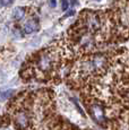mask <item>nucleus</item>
Wrapping results in <instances>:
<instances>
[{
    "instance_id": "obj_1",
    "label": "nucleus",
    "mask_w": 129,
    "mask_h": 130,
    "mask_svg": "<svg viewBox=\"0 0 129 130\" xmlns=\"http://www.w3.org/2000/svg\"><path fill=\"white\" fill-rule=\"evenodd\" d=\"M68 60L60 42L36 52L24 64L22 77L36 82H48L58 77V72Z\"/></svg>"
},
{
    "instance_id": "obj_2",
    "label": "nucleus",
    "mask_w": 129,
    "mask_h": 130,
    "mask_svg": "<svg viewBox=\"0 0 129 130\" xmlns=\"http://www.w3.org/2000/svg\"><path fill=\"white\" fill-rule=\"evenodd\" d=\"M90 113L92 116V118L95 120L98 123L104 124L105 122V112H104L103 106L100 104V102H93L90 104Z\"/></svg>"
},
{
    "instance_id": "obj_3",
    "label": "nucleus",
    "mask_w": 129,
    "mask_h": 130,
    "mask_svg": "<svg viewBox=\"0 0 129 130\" xmlns=\"http://www.w3.org/2000/svg\"><path fill=\"white\" fill-rule=\"evenodd\" d=\"M22 29L26 34H32L34 32H36L39 29V19L35 16L28 18L25 23L22 25Z\"/></svg>"
},
{
    "instance_id": "obj_4",
    "label": "nucleus",
    "mask_w": 129,
    "mask_h": 130,
    "mask_svg": "<svg viewBox=\"0 0 129 130\" xmlns=\"http://www.w3.org/2000/svg\"><path fill=\"white\" fill-rule=\"evenodd\" d=\"M25 14H26V9L24 8V7H17V8L14 10V14H13L14 19L16 22L21 21V19L25 16Z\"/></svg>"
},
{
    "instance_id": "obj_5",
    "label": "nucleus",
    "mask_w": 129,
    "mask_h": 130,
    "mask_svg": "<svg viewBox=\"0 0 129 130\" xmlns=\"http://www.w3.org/2000/svg\"><path fill=\"white\" fill-rule=\"evenodd\" d=\"M11 94H13V92H11V91H8V92H2V93H0V100H6V99H9V97L11 96Z\"/></svg>"
},
{
    "instance_id": "obj_6",
    "label": "nucleus",
    "mask_w": 129,
    "mask_h": 130,
    "mask_svg": "<svg viewBox=\"0 0 129 130\" xmlns=\"http://www.w3.org/2000/svg\"><path fill=\"white\" fill-rule=\"evenodd\" d=\"M60 1H61V5H62V6H61V9H62L63 11H66L67 9H68V7H69L68 1H67V0H60Z\"/></svg>"
},
{
    "instance_id": "obj_7",
    "label": "nucleus",
    "mask_w": 129,
    "mask_h": 130,
    "mask_svg": "<svg viewBox=\"0 0 129 130\" xmlns=\"http://www.w3.org/2000/svg\"><path fill=\"white\" fill-rule=\"evenodd\" d=\"M15 0H0V5L1 6H9V5L14 4Z\"/></svg>"
},
{
    "instance_id": "obj_8",
    "label": "nucleus",
    "mask_w": 129,
    "mask_h": 130,
    "mask_svg": "<svg viewBox=\"0 0 129 130\" xmlns=\"http://www.w3.org/2000/svg\"><path fill=\"white\" fill-rule=\"evenodd\" d=\"M50 4H51V7H56L57 6L56 0H50Z\"/></svg>"
},
{
    "instance_id": "obj_9",
    "label": "nucleus",
    "mask_w": 129,
    "mask_h": 130,
    "mask_svg": "<svg viewBox=\"0 0 129 130\" xmlns=\"http://www.w3.org/2000/svg\"><path fill=\"white\" fill-rule=\"evenodd\" d=\"M96 1H100V0H96Z\"/></svg>"
}]
</instances>
